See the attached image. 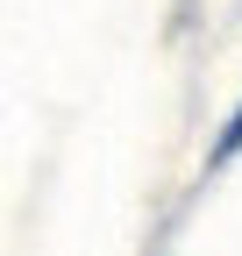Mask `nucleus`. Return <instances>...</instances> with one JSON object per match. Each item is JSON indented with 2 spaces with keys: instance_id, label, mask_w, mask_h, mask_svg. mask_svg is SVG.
Segmentation results:
<instances>
[{
  "instance_id": "nucleus-1",
  "label": "nucleus",
  "mask_w": 242,
  "mask_h": 256,
  "mask_svg": "<svg viewBox=\"0 0 242 256\" xmlns=\"http://www.w3.org/2000/svg\"><path fill=\"white\" fill-rule=\"evenodd\" d=\"M235 150H242V107L228 114V128H221V150H214V156H235Z\"/></svg>"
}]
</instances>
